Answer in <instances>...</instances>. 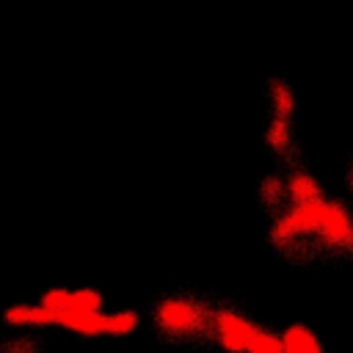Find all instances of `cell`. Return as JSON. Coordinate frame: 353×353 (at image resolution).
I'll return each mask as SVG.
<instances>
[{"label":"cell","mask_w":353,"mask_h":353,"mask_svg":"<svg viewBox=\"0 0 353 353\" xmlns=\"http://www.w3.org/2000/svg\"><path fill=\"white\" fill-rule=\"evenodd\" d=\"M66 312H102V295L91 287L69 290V309Z\"/></svg>","instance_id":"obj_10"},{"label":"cell","mask_w":353,"mask_h":353,"mask_svg":"<svg viewBox=\"0 0 353 353\" xmlns=\"http://www.w3.org/2000/svg\"><path fill=\"white\" fill-rule=\"evenodd\" d=\"M281 196L292 204H309V201H317L323 199V185L320 179L309 171V168H292L287 171V176H281Z\"/></svg>","instance_id":"obj_3"},{"label":"cell","mask_w":353,"mask_h":353,"mask_svg":"<svg viewBox=\"0 0 353 353\" xmlns=\"http://www.w3.org/2000/svg\"><path fill=\"white\" fill-rule=\"evenodd\" d=\"M55 325L83 336H99L105 334V312H61L55 317Z\"/></svg>","instance_id":"obj_4"},{"label":"cell","mask_w":353,"mask_h":353,"mask_svg":"<svg viewBox=\"0 0 353 353\" xmlns=\"http://www.w3.org/2000/svg\"><path fill=\"white\" fill-rule=\"evenodd\" d=\"M281 353H323V347L306 325H290L281 334Z\"/></svg>","instance_id":"obj_7"},{"label":"cell","mask_w":353,"mask_h":353,"mask_svg":"<svg viewBox=\"0 0 353 353\" xmlns=\"http://www.w3.org/2000/svg\"><path fill=\"white\" fill-rule=\"evenodd\" d=\"M210 314H212V309H207L204 303L190 301V298H165L154 309L157 325L171 336H193V334L207 331Z\"/></svg>","instance_id":"obj_1"},{"label":"cell","mask_w":353,"mask_h":353,"mask_svg":"<svg viewBox=\"0 0 353 353\" xmlns=\"http://www.w3.org/2000/svg\"><path fill=\"white\" fill-rule=\"evenodd\" d=\"M210 328L221 342V347L229 353H245L251 345V336L256 334V325L234 309H212Z\"/></svg>","instance_id":"obj_2"},{"label":"cell","mask_w":353,"mask_h":353,"mask_svg":"<svg viewBox=\"0 0 353 353\" xmlns=\"http://www.w3.org/2000/svg\"><path fill=\"white\" fill-rule=\"evenodd\" d=\"M3 320L8 325H17V328H44V325H55V317L41 309L39 303L30 306V303H17L11 309L3 312Z\"/></svg>","instance_id":"obj_5"},{"label":"cell","mask_w":353,"mask_h":353,"mask_svg":"<svg viewBox=\"0 0 353 353\" xmlns=\"http://www.w3.org/2000/svg\"><path fill=\"white\" fill-rule=\"evenodd\" d=\"M268 97H270V119H284V121H292L295 116V94L290 88L287 80H270V88H268Z\"/></svg>","instance_id":"obj_6"},{"label":"cell","mask_w":353,"mask_h":353,"mask_svg":"<svg viewBox=\"0 0 353 353\" xmlns=\"http://www.w3.org/2000/svg\"><path fill=\"white\" fill-rule=\"evenodd\" d=\"M135 328H138V312L132 309H119V312L105 314V334L110 336H124Z\"/></svg>","instance_id":"obj_9"},{"label":"cell","mask_w":353,"mask_h":353,"mask_svg":"<svg viewBox=\"0 0 353 353\" xmlns=\"http://www.w3.org/2000/svg\"><path fill=\"white\" fill-rule=\"evenodd\" d=\"M292 121H284V119H270L268 121V130H265V143L276 152V154H284L292 149Z\"/></svg>","instance_id":"obj_8"},{"label":"cell","mask_w":353,"mask_h":353,"mask_svg":"<svg viewBox=\"0 0 353 353\" xmlns=\"http://www.w3.org/2000/svg\"><path fill=\"white\" fill-rule=\"evenodd\" d=\"M245 353H281V336L273 331H262L256 328V334L251 336V345Z\"/></svg>","instance_id":"obj_11"}]
</instances>
